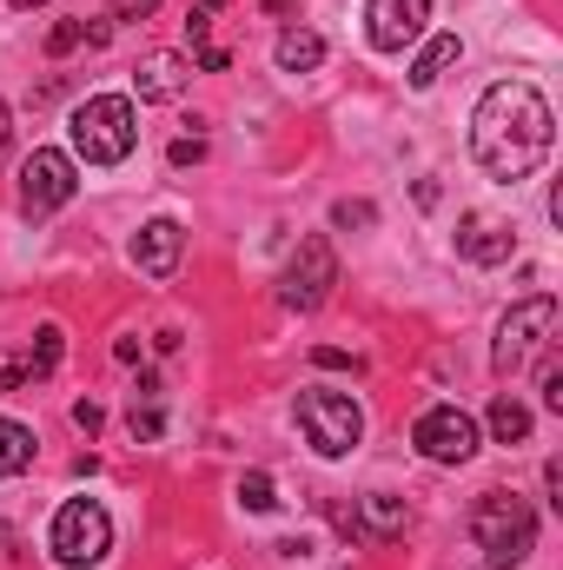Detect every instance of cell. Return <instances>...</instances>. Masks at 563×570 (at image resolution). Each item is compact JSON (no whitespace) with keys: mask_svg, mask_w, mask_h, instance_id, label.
Returning a JSON list of instances; mask_svg holds the SVG:
<instances>
[{"mask_svg":"<svg viewBox=\"0 0 563 570\" xmlns=\"http://www.w3.org/2000/svg\"><path fill=\"white\" fill-rule=\"evenodd\" d=\"M491 438H497V444H524V438H531V405H524L517 392H497V399H491Z\"/></svg>","mask_w":563,"mask_h":570,"instance_id":"2e32d148","label":"cell"},{"mask_svg":"<svg viewBox=\"0 0 563 570\" xmlns=\"http://www.w3.org/2000/svg\"><path fill=\"white\" fill-rule=\"evenodd\" d=\"M551 332H557V298H551V292L517 298V305L497 318V352H491L497 379H517V372H524V365L551 345Z\"/></svg>","mask_w":563,"mask_h":570,"instance_id":"8992f818","label":"cell"},{"mask_svg":"<svg viewBox=\"0 0 563 570\" xmlns=\"http://www.w3.org/2000/svg\"><path fill=\"white\" fill-rule=\"evenodd\" d=\"M192 80V60L186 53H172V47H159V53H140V67H134V94L140 100H179V87Z\"/></svg>","mask_w":563,"mask_h":570,"instance_id":"7c38bea8","label":"cell"},{"mask_svg":"<svg viewBox=\"0 0 563 570\" xmlns=\"http://www.w3.org/2000/svg\"><path fill=\"white\" fill-rule=\"evenodd\" d=\"M412 444H418L431 464H471L477 458V419L457 412V405H431L418 425H412Z\"/></svg>","mask_w":563,"mask_h":570,"instance_id":"9c48e42d","label":"cell"},{"mask_svg":"<svg viewBox=\"0 0 563 570\" xmlns=\"http://www.w3.org/2000/svg\"><path fill=\"white\" fill-rule=\"evenodd\" d=\"M457 253H464L471 266H504V259L517 253V233L497 226V219H484V213H471V219L457 226Z\"/></svg>","mask_w":563,"mask_h":570,"instance_id":"4fadbf2b","label":"cell"},{"mask_svg":"<svg viewBox=\"0 0 563 570\" xmlns=\"http://www.w3.org/2000/svg\"><path fill=\"white\" fill-rule=\"evenodd\" d=\"M73 425L93 438V431H100V405H93V399H80V405H73Z\"/></svg>","mask_w":563,"mask_h":570,"instance_id":"484cf974","label":"cell"},{"mask_svg":"<svg viewBox=\"0 0 563 570\" xmlns=\"http://www.w3.org/2000/svg\"><path fill=\"white\" fill-rule=\"evenodd\" d=\"M312 365H325V372H338V365H358V358H352V352H332V345H318V352H312Z\"/></svg>","mask_w":563,"mask_h":570,"instance_id":"83f0119b","label":"cell"},{"mask_svg":"<svg viewBox=\"0 0 563 570\" xmlns=\"http://www.w3.org/2000/svg\"><path fill=\"white\" fill-rule=\"evenodd\" d=\"M266 7H273V13H279V7H285V0H266Z\"/></svg>","mask_w":563,"mask_h":570,"instance_id":"4dcf8cb0","label":"cell"},{"mask_svg":"<svg viewBox=\"0 0 563 570\" xmlns=\"http://www.w3.org/2000/svg\"><path fill=\"white\" fill-rule=\"evenodd\" d=\"M471 538H477V551H484L491 570H517L537 551V511H531V498H517V491H484L477 511H471Z\"/></svg>","mask_w":563,"mask_h":570,"instance_id":"3957f363","label":"cell"},{"mask_svg":"<svg viewBox=\"0 0 563 570\" xmlns=\"http://www.w3.org/2000/svg\"><path fill=\"white\" fill-rule=\"evenodd\" d=\"M338 285V259H332V239H298V253L285 259V279H279V298L292 312H318Z\"/></svg>","mask_w":563,"mask_h":570,"instance_id":"ba28073f","label":"cell"},{"mask_svg":"<svg viewBox=\"0 0 563 570\" xmlns=\"http://www.w3.org/2000/svg\"><path fill=\"white\" fill-rule=\"evenodd\" d=\"M273 60H279L285 73H312V67L325 60V40H318L312 27H285L279 47H273Z\"/></svg>","mask_w":563,"mask_h":570,"instance_id":"9a60e30c","label":"cell"},{"mask_svg":"<svg viewBox=\"0 0 563 570\" xmlns=\"http://www.w3.org/2000/svg\"><path fill=\"white\" fill-rule=\"evenodd\" d=\"M80 193V173H73V153H53V146H33L20 159V213L27 219H47L60 213L67 199Z\"/></svg>","mask_w":563,"mask_h":570,"instance_id":"52a82bcc","label":"cell"},{"mask_svg":"<svg viewBox=\"0 0 563 570\" xmlns=\"http://www.w3.org/2000/svg\"><path fill=\"white\" fill-rule=\"evenodd\" d=\"M544 405H551V412H563V365H557V358L544 365Z\"/></svg>","mask_w":563,"mask_h":570,"instance_id":"d4e9b609","label":"cell"},{"mask_svg":"<svg viewBox=\"0 0 563 570\" xmlns=\"http://www.w3.org/2000/svg\"><path fill=\"white\" fill-rule=\"evenodd\" d=\"M67 140H73V159H87V166H120L140 146V107L127 94H93L73 107Z\"/></svg>","mask_w":563,"mask_h":570,"instance_id":"7a4b0ae2","label":"cell"},{"mask_svg":"<svg viewBox=\"0 0 563 570\" xmlns=\"http://www.w3.org/2000/svg\"><path fill=\"white\" fill-rule=\"evenodd\" d=\"M27 464H33V431L20 425V419H0V478H13Z\"/></svg>","mask_w":563,"mask_h":570,"instance_id":"ac0fdd59","label":"cell"},{"mask_svg":"<svg viewBox=\"0 0 563 570\" xmlns=\"http://www.w3.org/2000/svg\"><path fill=\"white\" fill-rule=\"evenodd\" d=\"M179 253H186L179 219H146L140 239H134V266H140L146 279H172L179 273Z\"/></svg>","mask_w":563,"mask_h":570,"instance_id":"8fae6325","label":"cell"},{"mask_svg":"<svg viewBox=\"0 0 563 570\" xmlns=\"http://www.w3.org/2000/svg\"><path fill=\"white\" fill-rule=\"evenodd\" d=\"M405 524H412V511H405V498H392V491H372V498H358V538H378V544H392V538H405Z\"/></svg>","mask_w":563,"mask_h":570,"instance_id":"5bb4252c","label":"cell"},{"mask_svg":"<svg viewBox=\"0 0 563 570\" xmlns=\"http://www.w3.org/2000/svg\"><path fill=\"white\" fill-rule=\"evenodd\" d=\"M451 60H457V33H437V40H424V53L412 60V87H418V94H424V87H437Z\"/></svg>","mask_w":563,"mask_h":570,"instance_id":"e0dca14e","label":"cell"},{"mask_svg":"<svg viewBox=\"0 0 563 570\" xmlns=\"http://www.w3.org/2000/svg\"><path fill=\"white\" fill-rule=\"evenodd\" d=\"M557 146V120H551V100L531 87V80H497L477 114H471V153L477 166L497 179V186H517L531 179Z\"/></svg>","mask_w":563,"mask_h":570,"instance_id":"6da1fadb","label":"cell"},{"mask_svg":"<svg viewBox=\"0 0 563 570\" xmlns=\"http://www.w3.org/2000/svg\"><path fill=\"white\" fill-rule=\"evenodd\" d=\"M332 219H338V226H372V206H365V199H338Z\"/></svg>","mask_w":563,"mask_h":570,"instance_id":"cb8c5ba5","label":"cell"},{"mask_svg":"<svg viewBox=\"0 0 563 570\" xmlns=\"http://www.w3.org/2000/svg\"><path fill=\"white\" fill-rule=\"evenodd\" d=\"M226 0H199L192 7V20H186V33H192V47H206V27H213V13H219Z\"/></svg>","mask_w":563,"mask_h":570,"instance_id":"603a6c76","label":"cell"},{"mask_svg":"<svg viewBox=\"0 0 563 570\" xmlns=\"http://www.w3.org/2000/svg\"><path fill=\"white\" fill-rule=\"evenodd\" d=\"M159 0H113V20H146Z\"/></svg>","mask_w":563,"mask_h":570,"instance_id":"4316f807","label":"cell"},{"mask_svg":"<svg viewBox=\"0 0 563 570\" xmlns=\"http://www.w3.org/2000/svg\"><path fill=\"white\" fill-rule=\"evenodd\" d=\"M7 7H40V0H7Z\"/></svg>","mask_w":563,"mask_h":570,"instance_id":"f546056e","label":"cell"},{"mask_svg":"<svg viewBox=\"0 0 563 570\" xmlns=\"http://www.w3.org/2000/svg\"><path fill=\"white\" fill-rule=\"evenodd\" d=\"M7 134H13V127H7V107H0V153H7Z\"/></svg>","mask_w":563,"mask_h":570,"instance_id":"f1b7e54d","label":"cell"},{"mask_svg":"<svg viewBox=\"0 0 563 570\" xmlns=\"http://www.w3.org/2000/svg\"><path fill=\"white\" fill-rule=\"evenodd\" d=\"M127 425H134V438H159V431H166V419H159V405L146 399V405H134V419H127Z\"/></svg>","mask_w":563,"mask_h":570,"instance_id":"7402d4cb","label":"cell"},{"mask_svg":"<svg viewBox=\"0 0 563 570\" xmlns=\"http://www.w3.org/2000/svg\"><path fill=\"white\" fill-rule=\"evenodd\" d=\"M298 431L312 438L318 458H352L358 438H365V412L352 392H332V385H312L298 392Z\"/></svg>","mask_w":563,"mask_h":570,"instance_id":"277c9868","label":"cell"},{"mask_svg":"<svg viewBox=\"0 0 563 570\" xmlns=\"http://www.w3.org/2000/svg\"><path fill=\"white\" fill-rule=\"evenodd\" d=\"M239 504H246V511H273V504H279V498H273V478H266V471H246V478H239Z\"/></svg>","mask_w":563,"mask_h":570,"instance_id":"d6986e66","label":"cell"},{"mask_svg":"<svg viewBox=\"0 0 563 570\" xmlns=\"http://www.w3.org/2000/svg\"><path fill=\"white\" fill-rule=\"evenodd\" d=\"M80 40H87V20H60V27L47 33V53H73Z\"/></svg>","mask_w":563,"mask_h":570,"instance_id":"ffe728a7","label":"cell"},{"mask_svg":"<svg viewBox=\"0 0 563 570\" xmlns=\"http://www.w3.org/2000/svg\"><path fill=\"white\" fill-rule=\"evenodd\" d=\"M365 20H372V47L378 53H405V47H418L424 27H431V0H372Z\"/></svg>","mask_w":563,"mask_h":570,"instance_id":"30bf717a","label":"cell"},{"mask_svg":"<svg viewBox=\"0 0 563 570\" xmlns=\"http://www.w3.org/2000/svg\"><path fill=\"white\" fill-rule=\"evenodd\" d=\"M47 544H53V558L67 570H93L113 551V518H107V504H100V498H67V504L53 511Z\"/></svg>","mask_w":563,"mask_h":570,"instance_id":"5b68a950","label":"cell"},{"mask_svg":"<svg viewBox=\"0 0 563 570\" xmlns=\"http://www.w3.org/2000/svg\"><path fill=\"white\" fill-rule=\"evenodd\" d=\"M166 159H172V166H199V159H206V140H199V134H179V140L166 146Z\"/></svg>","mask_w":563,"mask_h":570,"instance_id":"44dd1931","label":"cell"}]
</instances>
